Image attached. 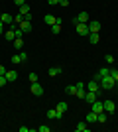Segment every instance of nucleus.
Returning a JSON list of instances; mask_svg holds the SVG:
<instances>
[{
    "instance_id": "c756f323",
    "label": "nucleus",
    "mask_w": 118,
    "mask_h": 132,
    "mask_svg": "<svg viewBox=\"0 0 118 132\" xmlns=\"http://www.w3.org/2000/svg\"><path fill=\"white\" fill-rule=\"evenodd\" d=\"M51 128L49 126H38V132H49Z\"/></svg>"
},
{
    "instance_id": "f704fd0d",
    "label": "nucleus",
    "mask_w": 118,
    "mask_h": 132,
    "mask_svg": "<svg viewBox=\"0 0 118 132\" xmlns=\"http://www.w3.org/2000/svg\"><path fill=\"white\" fill-rule=\"evenodd\" d=\"M14 4H16V6H22V4H26V0H14Z\"/></svg>"
},
{
    "instance_id": "2f4dec72",
    "label": "nucleus",
    "mask_w": 118,
    "mask_h": 132,
    "mask_svg": "<svg viewBox=\"0 0 118 132\" xmlns=\"http://www.w3.org/2000/svg\"><path fill=\"white\" fill-rule=\"evenodd\" d=\"M104 59H106V63H114V55H110V53H108L106 57H104Z\"/></svg>"
},
{
    "instance_id": "f8f14e48",
    "label": "nucleus",
    "mask_w": 118,
    "mask_h": 132,
    "mask_svg": "<svg viewBox=\"0 0 118 132\" xmlns=\"http://www.w3.org/2000/svg\"><path fill=\"white\" fill-rule=\"evenodd\" d=\"M18 26H20V30H22L24 34H28V32H32V22H30V20H22V22L18 24Z\"/></svg>"
},
{
    "instance_id": "f257e3e1",
    "label": "nucleus",
    "mask_w": 118,
    "mask_h": 132,
    "mask_svg": "<svg viewBox=\"0 0 118 132\" xmlns=\"http://www.w3.org/2000/svg\"><path fill=\"white\" fill-rule=\"evenodd\" d=\"M98 83H101V89H102V91H112V89L116 87V81H114L110 75L101 77V79H98Z\"/></svg>"
},
{
    "instance_id": "bb28decb",
    "label": "nucleus",
    "mask_w": 118,
    "mask_h": 132,
    "mask_svg": "<svg viewBox=\"0 0 118 132\" xmlns=\"http://www.w3.org/2000/svg\"><path fill=\"white\" fill-rule=\"evenodd\" d=\"M28 79H30V83H38V73H30Z\"/></svg>"
},
{
    "instance_id": "423d86ee",
    "label": "nucleus",
    "mask_w": 118,
    "mask_h": 132,
    "mask_svg": "<svg viewBox=\"0 0 118 132\" xmlns=\"http://www.w3.org/2000/svg\"><path fill=\"white\" fill-rule=\"evenodd\" d=\"M102 105H104V112H108V114H112L114 110H116V103H114V101H110V99L102 101Z\"/></svg>"
},
{
    "instance_id": "412c9836",
    "label": "nucleus",
    "mask_w": 118,
    "mask_h": 132,
    "mask_svg": "<svg viewBox=\"0 0 118 132\" xmlns=\"http://www.w3.org/2000/svg\"><path fill=\"white\" fill-rule=\"evenodd\" d=\"M12 44H14V50H20V51H22V47H24V39L22 38H16Z\"/></svg>"
},
{
    "instance_id": "6e6552de",
    "label": "nucleus",
    "mask_w": 118,
    "mask_h": 132,
    "mask_svg": "<svg viewBox=\"0 0 118 132\" xmlns=\"http://www.w3.org/2000/svg\"><path fill=\"white\" fill-rule=\"evenodd\" d=\"M89 32L90 34H98L101 32V22H98V20H90L89 22Z\"/></svg>"
},
{
    "instance_id": "f3484780",
    "label": "nucleus",
    "mask_w": 118,
    "mask_h": 132,
    "mask_svg": "<svg viewBox=\"0 0 118 132\" xmlns=\"http://www.w3.org/2000/svg\"><path fill=\"white\" fill-rule=\"evenodd\" d=\"M4 38H6V42H14V39H16V32H14V30H6L4 32Z\"/></svg>"
},
{
    "instance_id": "a19ab883",
    "label": "nucleus",
    "mask_w": 118,
    "mask_h": 132,
    "mask_svg": "<svg viewBox=\"0 0 118 132\" xmlns=\"http://www.w3.org/2000/svg\"><path fill=\"white\" fill-rule=\"evenodd\" d=\"M116 69H118V65H116Z\"/></svg>"
},
{
    "instance_id": "c85d7f7f",
    "label": "nucleus",
    "mask_w": 118,
    "mask_h": 132,
    "mask_svg": "<svg viewBox=\"0 0 118 132\" xmlns=\"http://www.w3.org/2000/svg\"><path fill=\"white\" fill-rule=\"evenodd\" d=\"M22 20H24V16H22V14H20V12H18L16 16H14V22H16V24H20V22H22Z\"/></svg>"
},
{
    "instance_id": "20e7f679",
    "label": "nucleus",
    "mask_w": 118,
    "mask_h": 132,
    "mask_svg": "<svg viewBox=\"0 0 118 132\" xmlns=\"http://www.w3.org/2000/svg\"><path fill=\"white\" fill-rule=\"evenodd\" d=\"M75 85H77V99H85V95H87V83L79 81Z\"/></svg>"
},
{
    "instance_id": "4be33fe9",
    "label": "nucleus",
    "mask_w": 118,
    "mask_h": 132,
    "mask_svg": "<svg viewBox=\"0 0 118 132\" xmlns=\"http://www.w3.org/2000/svg\"><path fill=\"white\" fill-rule=\"evenodd\" d=\"M43 20H45V24H49V26H53V24L57 22V18L53 16V14H47V16H45Z\"/></svg>"
},
{
    "instance_id": "f03ea898",
    "label": "nucleus",
    "mask_w": 118,
    "mask_h": 132,
    "mask_svg": "<svg viewBox=\"0 0 118 132\" xmlns=\"http://www.w3.org/2000/svg\"><path fill=\"white\" fill-rule=\"evenodd\" d=\"M77 22H83V24H89L90 22V16H89V12H79L77 16L73 18V24H77Z\"/></svg>"
},
{
    "instance_id": "ddd939ff",
    "label": "nucleus",
    "mask_w": 118,
    "mask_h": 132,
    "mask_svg": "<svg viewBox=\"0 0 118 132\" xmlns=\"http://www.w3.org/2000/svg\"><path fill=\"white\" fill-rule=\"evenodd\" d=\"M32 95H35V97L43 95V87H41L39 83H32Z\"/></svg>"
},
{
    "instance_id": "aec40b11",
    "label": "nucleus",
    "mask_w": 118,
    "mask_h": 132,
    "mask_svg": "<svg viewBox=\"0 0 118 132\" xmlns=\"http://www.w3.org/2000/svg\"><path fill=\"white\" fill-rule=\"evenodd\" d=\"M65 91H67V95H71V97H77V85H67Z\"/></svg>"
},
{
    "instance_id": "473e14b6",
    "label": "nucleus",
    "mask_w": 118,
    "mask_h": 132,
    "mask_svg": "<svg viewBox=\"0 0 118 132\" xmlns=\"http://www.w3.org/2000/svg\"><path fill=\"white\" fill-rule=\"evenodd\" d=\"M59 6H63V8H67V6H69V0H59Z\"/></svg>"
},
{
    "instance_id": "a878e982",
    "label": "nucleus",
    "mask_w": 118,
    "mask_h": 132,
    "mask_svg": "<svg viewBox=\"0 0 118 132\" xmlns=\"http://www.w3.org/2000/svg\"><path fill=\"white\" fill-rule=\"evenodd\" d=\"M110 77H112L114 81L118 79V69H116V67H110Z\"/></svg>"
},
{
    "instance_id": "a211bd4d",
    "label": "nucleus",
    "mask_w": 118,
    "mask_h": 132,
    "mask_svg": "<svg viewBox=\"0 0 118 132\" xmlns=\"http://www.w3.org/2000/svg\"><path fill=\"white\" fill-rule=\"evenodd\" d=\"M61 32V18H57V22L51 26V34H59Z\"/></svg>"
},
{
    "instance_id": "e433bc0d",
    "label": "nucleus",
    "mask_w": 118,
    "mask_h": 132,
    "mask_svg": "<svg viewBox=\"0 0 118 132\" xmlns=\"http://www.w3.org/2000/svg\"><path fill=\"white\" fill-rule=\"evenodd\" d=\"M4 28H6V26H4V22L0 20V34H4Z\"/></svg>"
},
{
    "instance_id": "39448f33",
    "label": "nucleus",
    "mask_w": 118,
    "mask_h": 132,
    "mask_svg": "<svg viewBox=\"0 0 118 132\" xmlns=\"http://www.w3.org/2000/svg\"><path fill=\"white\" fill-rule=\"evenodd\" d=\"M87 91H95V93H101V83L96 81V79H90L89 83H87Z\"/></svg>"
},
{
    "instance_id": "cd10ccee",
    "label": "nucleus",
    "mask_w": 118,
    "mask_h": 132,
    "mask_svg": "<svg viewBox=\"0 0 118 132\" xmlns=\"http://www.w3.org/2000/svg\"><path fill=\"white\" fill-rule=\"evenodd\" d=\"M12 63H22V57H20V53H18V55H12Z\"/></svg>"
},
{
    "instance_id": "dca6fc26",
    "label": "nucleus",
    "mask_w": 118,
    "mask_h": 132,
    "mask_svg": "<svg viewBox=\"0 0 118 132\" xmlns=\"http://www.w3.org/2000/svg\"><path fill=\"white\" fill-rule=\"evenodd\" d=\"M61 71H63V69H61V67H49V69H47V73H49V77H57V75H61Z\"/></svg>"
},
{
    "instance_id": "9b49d317",
    "label": "nucleus",
    "mask_w": 118,
    "mask_h": 132,
    "mask_svg": "<svg viewBox=\"0 0 118 132\" xmlns=\"http://www.w3.org/2000/svg\"><path fill=\"white\" fill-rule=\"evenodd\" d=\"M20 14L24 16V20H32V16H30V6H28V2L20 6Z\"/></svg>"
},
{
    "instance_id": "4c0bfd02",
    "label": "nucleus",
    "mask_w": 118,
    "mask_h": 132,
    "mask_svg": "<svg viewBox=\"0 0 118 132\" xmlns=\"http://www.w3.org/2000/svg\"><path fill=\"white\" fill-rule=\"evenodd\" d=\"M47 2H49L51 6H55V4H59V0H47Z\"/></svg>"
},
{
    "instance_id": "c9c22d12",
    "label": "nucleus",
    "mask_w": 118,
    "mask_h": 132,
    "mask_svg": "<svg viewBox=\"0 0 118 132\" xmlns=\"http://www.w3.org/2000/svg\"><path fill=\"white\" fill-rule=\"evenodd\" d=\"M6 71H8V69H6L4 65H0V75H6Z\"/></svg>"
},
{
    "instance_id": "72a5a7b5",
    "label": "nucleus",
    "mask_w": 118,
    "mask_h": 132,
    "mask_svg": "<svg viewBox=\"0 0 118 132\" xmlns=\"http://www.w3.org/2000/svg\"><path fill=\"white\" fill-rule=\"evenodd\" d=\"M20 57H22V61H28V53L26 51H20Z\"/></svg>"
},
{
    "instance_id": "7ed1b4c3",
    "label": "nucleus",
    "mask_w": 118,
    "mask_h": 132,
    "mask_svg": "<svg viewBox=\"0 0 118 132\" xmlns=\"http://www.w3.org/2000/svg\"><path fill=\"white\" fill-rule=\"evenodd\" d=\"M75 30H77L79 36H89V24H83V22H77L75 24Z\"/></svg>"
},
{
    "instance_id": "0eeeda50",
    "label": "nucleus",
    "mask_w": 118,
    "mask_h": 132,
    "mask_svg": "<svg viewBox=\"0 0 118 132\" xmlns=\"http://www.w3.org/2000/svg\"><path fill=\"white\" fill-rule=\"evenodd\" d=\"M90 110L93 112H96V114H101V112H104V105H102V101H98L96 99L93 105H90Z\"/></svg>"
},
{
    "instance_id": "393cba45",
    "label": "nucleus",
    "mask_w": 118,
    "mask_h": 132,
    "mask_svg": "<svg viewBox=\"0 0 118 132\" xmlns=\"http://www.w3.org/2000/svg\"><path fill=\"white\" fill-rule=\"evenodd\" d=\"M45 114H47V118H49V120H53V118H57V110H55V109H49Z\"/></svg>"
},
{
    "instance_id": "ea45409f",
    "label": "nucleus",
    "mask_w": 118,
    "mask_h": 132,
    "mask_svg": "<svg viewBox=\"0 0 118 132\" xmlns=\"http://www.w3.org/2000/svg\"><path fill=\"white\" fill-rule=\"evenodd\" d=\"M0 18H2V12H0Z\"/></svg>"
},
{
    "instance_id": "4468645a",
    "label": "nucleus",
    "mask_w": 118,
    "mask_h": 132,
    "mask_svg": "<svg viewBox=\"0 0 118 132\" xmlns=\"http://www.w3.org/2000/svg\"><path fill=\"white\" fill-rule=\"evenodd\" d=\"M75 130H77V132H89L90 130V124L87 120H85V122H79L77 126H75Z\"/></svg>"
},
{
    "instance_id": "9d476101",
    "label": "nucleus",
    "mask_w": 118,
    "mask_h": 132,
    "mask_svg": "<svg viewBox=\"0 0 118 132\" xmlns=\"http://www.w3.org/2000/svg\"><path fill=\"white\" fill-rule=\"evenodd\" d=\"M55 110H57V118H59V120H61V116H63V112H65V110H67V103H65V101H61V103H59V105L55 106Z\"/></svg>"
},
{
    "instance_id": "2eb2a0df",
    "label": "nucleus",
    "mask_w": 118,
    "mask_h": 132,
    "mask_svg": "<svg viewBox=\"0 0 118 132\" xmlns=\"http://www.w3.org/2000/svg\"><path fill=\"white\" fill-rule=\"evenodd\" d=\"M0 20L4 22V26H12V22H14L12 14H6V12H2V18H0Z\"/></svg>"
},
{
    "instance_id": "1a4fd4ad",
    "label": "nucleus",
    "mask_w": 118,
    "mask_h": 132,
    "mask_svg": "<svg viewBox=\"0 0 118 132\" xmlns=\"http://www.w3.org/2000/svg\"><path fill=\"white\" fill-rule=\"evenodd\" d=\"M96 99H98V93H95V91H87V95H85V101H87L89 105H93Z\"/></svg>"
},
{
    "instance_id": "6ab92c4d",
    "label": "nucleus",
    "mask_w": 118,
    "mask_h": 132,
    "mask_svg": "<svg viewBox=\"0 0 118 132\" xmlns=\"http://www.w3.org/2000/svg\"><path fill=\"white\" fill-rule=\"evenodd\" d=\"M6 79H8V81H16L18 79V73L14 71V69H10V71H6V75H4Z\"/></svg>"
},
{
    "instance_id": "b1692460",
    "label": "nucleus",
    "mask_w": 118,
    "mask_h": 132,
    "mask_svg": "<svg viewBox=\"0 0 118 132\" xmlns=\"http://www.w3.org/2000/svg\"><path fill=\"white\" fill-rule=\"evenodd\" d=\"M87 122H89V124H93V122H96V112H93V110H90L89 114H87Z\"/></svg>"
},
{
    "instance_id": "7c9ffc66",
    "label": "nucleus",
    "mask_w": 118,
    "mask_h": 132,
    "mask_svg": "<svg viewBox=\"0 0 118 132\" xmlns=\"http://www.w3.org/2000/svg\"><path fill=\"white\" fill-rule=\"evenodd\" d=\"M6 83H8V79H6V77H4V75H0V87H4Z\"/></svg>"
},
{
    "instance_id": "58836bf2",
    "label": "nucleus",
    "mask_w": 118,
    "mask_h": 132,
    "mask_svg": "<svg viewBox=\"0 0 118 132\" xmlns=\"http://www.w3.org/2000/svg\"><path fill=\"white\" fill-rule=\"evenodd\" d=\"M116 89H118V79H116Z\"/></svg>"
},
{
    "instance_id": "5701e85b",
    "label": "nucleus",
    "mask_w": 118,
    "mask_h": 132,
    "mask_svg": "<svg viewBox=\"0 0 118 132\" xmlns=\"http://www.w3.org/2000/svg\"><path fill=\"white\" fill-rule=\"evenodd\" d=\"M89 39H90V44L95 45V44L101 42V36H98V34H89Z\"/></svg>"
}]
</instances>
